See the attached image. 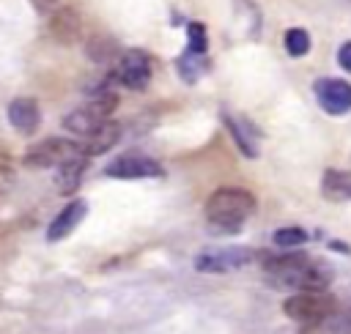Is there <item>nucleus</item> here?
<instances>
[{"instance_id":"obj_1","label":"nucleus","mask_w":351,"mask_h":334,"mask_svg":"<svg viewBox=\"0 0 351 334\" xmlns=\"http://www.w3.org/2000/svg\"><path fill=\"white\" fill-rule=\"evenodd\" d=\"M263 268L280 285L299 287L302 293H324V287L332 282V268L329 266H324V263H318L307 255H299V252L266 255Z\"/></svg>"},{"instance_id":"obj_2","label":"nucleus","mask_w":351,"mask_h":334,"mask_svg":"<svg viewBox=\"0 0 351 334\" xmlns=\"http://www.w3.org/2000/svg\"><path fill=\"white\" fill-rule=\"evenodd\" d=\"M255 211V197L239 186H222L206 200V219L214 233H236Z\"/></svg>"},{"instance_id":"obj_3","label":"nucleus","mask_w":351,"mask_h":334,"mask_svg":"<svg viewBox=\"0 0 351 334\" xmlns=\"http://www.w3.org/2000/svg\"><path fill=\"white\" fill-rule=\"evenodd\" d=\"M115 104H118V96H115V93H104V96H99L96 101H90V104L77 107L74 112H69V115L63 118V129L71 131V134L88 137V134H93L101 123L110 120Z\"/></svg>"},{"instance_id":"obj_4","label":"nucleus","mask_w":351,"mask_h":334,"mask_svg":"<svg viewBox=\"0 0 351 334\" xmlns=\"http://www.w3.org/2000/svg\"><path fill=\"white\" fill-rule=\"evenodd\" d=\"M282 312L296 323H321L337 312V301L326 293H296L285 298Z\"/></svg>"},{"instance_id":"obj_5","label":"nucleus","mask_w":351,"mask_h":334,"mask_svg":"<svg viewBox=\"0 0 351 334\" xmlns=\"http://www.w3.org/2000/svg\"><path fill=\"white\" fill-rule=\"evenodd\" d=\"M82 156V148L74 140L66 137H47L41 142H36L33 148H27L25 153V164L27 167H60L71 159Z\"/></svg>"},{"instance_id":"obj_6","label":"nucleus","mask_w":351,"mask_h":334,"mask_svg":"<svg viewBox=\"0 0 351 334\" xmlns=\"http://www.w3.org/2000/svg\"><path fill=\"white\" fill-rule=\"evenodd\" d=\"M104 175H110V178H123V181H134V178H159V175H162V164L154 162V159L145 156V153L129 151V153L115 156V159L104 167Z\"/></svg>"},{"instance_id":"obj_7","label":"nucleus","mask_w":351,"mask_h":334,"mask_svg":"<svg viewBox=\"0 0 351 334\" xmlns=\"http://www.w3.org/2000/svg\"><path fill=\"white\" fill-rule=\"evenodd\" d=\"M252 260V249L247 246H222V249H206L195 257V268L203 274H225L233 268H241Z\"/></svg>"},{"instance_id":"obj_8","label":"nucleus","mask_w":351,"mask_h":334,"mask_svg":"<svg viewBox=\"0 0 351 334\" xmlns=\"http://www.w3.org/2000/svg\"><path fill=\"white\" fill-rule=\"evenodd\" d=\"M118 79L132 90H143L151 82V57H148V52L126 49L118 60Z\"/></svg>"},{"instance_id":"obj_9","label":"nucleus","mask_w":351,"mask_h":334,"mask_svg":"<svg viewBox=\"0 0 351 334\" xmlns=\"http://www.w3.org/2000/svg\"><path fill=\"white\" fill-rule=\"evenodd\" d=\"M315 99L324 112L329 115H343L351 110V85L346 79L324 77L315 82Z\"/></svg>"},{"instance_id":"obj_10","label":"nucleus","mask_w":351,"mask_h":334,"mask_svg":"<svg viewBox=\"0 0 351 334\" xmlns=\"http://www.w3.org/2000/svg\"><path fill=\"white\" fill-rule=\"evenodd\" d=\"M85 216H88V203H85L82 197L66 203V205L58 211V216L49 222V227H47V241H63L66 235H71V233L77 230V224H80Z\"/></svg>"},{"instance_id":"obj_11","label":"nucleus","mask_w":351,"mask_h":334,"mask_svg":"<svg viewBox=\"0 0 351 334\" xmlns=\"http://www.w3.org/2000/svg\"><path fill=\"white\" fill-rule=\"evenodd\" d=\"M5 115H8V123L22 134H33L38 129V123H41V110H38L36 99H27V96L11 99Z\"/></svg>"},{"instance_id":"obj_12","label":"nucleus","mask_w":351,"mask_h":334,"mask_svg":"<svg viewBox=\"0 0 351 334\" xmlns=\"http://www.w3.org/2000/svg\"><path fill=\"white\" fill-rule=\"evenodd\" d=\"M49 33L55 41L60 44H74L82 33V22H80V14L74 8H58L49 19Z\"/></svg>"},{"instance_id":"obj_13","label":"nucleus","mask_w":351,"mask_h":334,"mask_svg":"<svg viewBox=\"0 0 351 334\" xmlns=\"http://www.w3.org/2000/svg\"><path fill=\"white\" fill-rule=\"evenodd\" d=\"M118 140H121V123L107 120L93 134H88L85 145H80V148H82V156H99V153H107Z\"/></svg>"},{"instance_id":"obj_14","label":"nucleus","mask_w":351,"mask_h":334,"mask_svg":"<svg viewBox=\"0 0 351 334\" xmlns=\"http://www.w3.org/2000/svg\"><path fill=\"white\" fill-rule=\"evenodd\" d=\"M85 170H88V156H77L66 164L58 167V175H55V183L63 194H74L85 178Z\"/></svg>"},{"instance_id":"obj_15","label":"nucleus","mask_w":351,"mask_h":334,"mask_svg":"<svg viewBox=\"0 0 351 334\" xmlns=\"http://www.w3.org/2000/svg\"><path fill=\"white\" fill-rule=\"evenodd\" d=\"M324 197L326 200H351V172L326 170L324 172Z\"/></svg>"},{"instance_id":"obj_16","label":"nucleus","mask_w":351,"mask_h":334,"mask_svg":"<svg viewBox=\"0 0 351 334\" xmlns=\"http://www.w3.org/2000/svg\"><path fill=\"white\" fill-rule=\"evenodd\" d=\"M176 68H178V74H181V79L184 82H197L200 77H203V71H206V55H195V52H184L178 60H176Z\"/></svg>"},{"instance_id":"obj_17","label":"nucleus","mask_w":351,"mask_h":334,"mask_svg":"<svg viewBox=\"0 0 351 334\" xmlns=\"http://www.w3.org/2000/svg\"><path fill=\"white\" fill-rule=\"evenodd\" d=\"M282 44H285V52L291 57H302V55L310 52V33L302 30V27H291V30H285Z\"/></svg>"},{"instance_id":"obj_18","label":"nucleus","mask_w":351,"mask_h":334,"mask_svg":"<svg viewBox=\"0 0 351 334\" xmlns=\"http://www.w3.org/2000/svg\"><path fill=\"white\" fill-rule=\"evenodd\" d=\"M304 241H307V230H302V227H280V230H274V244L277 246L291 249V246H302Z\"/></svg>"},{"instance_id":"obj_19","label":"nucleus","mask_w":351,"mask_h":334,"mask_svg":"<svg viewBox=\"0 0 351 334\" xmlns=\"http://www.w3.org/2000/svg\"><path fill=\"white\" fill-rule=\"evenodd\" d=\"M186 36H189V52H195V55H206V47H208V41H206V27L200 25V22H189L186 25Z\"/></svg>"},{"instance_id":"obj_20","label":"nucleus","mask_w":351,"mask_h":334,"mask_svg":"<svg viewBox=\"0 0 351 334\" xmlns=\"http://www.w3.org/2000/svg\"><path fill=\"white\" fill-rule=\"evenodd\" d=\"M332 331H337V334H351V304L343 309V312H337V315H332Z\"/></svg>"},{"instance_id":"obj_21","label":"nucleus","mask_w":351,"mask_h":334,"mask_svg":"<svg viewBox=\"0 0 351 334\" xmlns=\"http://www.w3.org/2000/svg\"><path fill=\"white\" fill-rule=\"evenodd\" d=\"M337 63L343 66V71L351 74V41H346V44L337 49Z\"/></svg>"},{"instance_id":"obj_22","label":"nucleus","mask_w":351,"mask_h":334,"mask_svg":"<svg viewBox=\"0 0 351 334\" xmlns=\"http://www.w3.org/2000/svg\"><path fill=\"white\" fill-rule=\"evenodd\" d=\"M11 181H14V172L8 167H0V189H5Z\"/></svg>"},{"instance_id":"obj_23","label":"nucleus","mask_w":351,"mask_h":334,"mask_svg":"<svg viewBox=\"0 0 351 334\" xmlns=\"http://www.w3.org/2000/svg\"><path fill=\"white\" fill-rule=\"evenodd\" d=\"M30 3H33V5L38 8V11H52L58 0H30Z\"/></svg>"}]
</instances>
